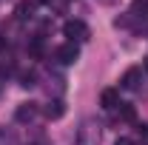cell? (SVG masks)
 Returning <instances> with one entry per match:
<instances>
[{"mask_svg":"<svg viewBox=\"0 0 148 145\" xmlns=\"http://www.w3.org/2000/svg\"><path fill=\"white\" fill-rule=\"evenodd\" d=\"M100 105L106 111H114L117 105H120V91L117 88H103V94H100Z\"/></svg>","mask_w":148,"mask_h":145,"instance_id":"8992f818","label":"cell"},{"mask_svg":"<svg viewBox=\"0 0 148 145\" xmlns=\"http://www.w3.org/2000/svg\"><path fill=\"white\" fill-rule=\"evenodd\" d=\"M34 3H46V6H49V3H54V0H34Z\"/></svg>","mask_w":148,"mask_h":145,"instance_id":"4fadbf2b","label":"cell"},{"mask_svg":"<svg viewBox=\"0 0 148 145\" xmlns=\"http://www.w3.org/2000/svg\"><path fill=\"white\" fill-rule=\"evenodd\" d=\"M140 83H143V68H128V71L123 74V80H120V88L137 91V88H140Z\"/></svg>","mask_w":148,"mask_h":145,"instance_id":"277c9868","label":"cell"},{"mask_svg":"<svg viewBox=\"0 0 148 145\" xmlns=\"http://www.w3.org/2000/svg\"><path fill=\"white\" fill-rule=\"evenodd\" d=\"M145 71H148V57H145Z\"/></svg>","mask_w":148,"mask_h":145,"instance_id":"5bb4252c","label":"cell"},{"mask_svg":"<svg viewBox=\"0 0 148 145\" xmlns=\"http://www.w3.org/2000/svg\"><path fill=\"white\" fill-rule=\"evenodd\" d=\"M137 131H140L143 137H148V125H140V128H137Z\"/></svg>","mask_w":148,"mask_h":145,"instance_id":"7c38bea8","label":"cell"},{"mask_svg":"<svg viewBox=\"0 0 148 145\" xmlns=\"http://www.w3.org/2000/svg\"><path fill=\"white\" fill-rule=\"evenodd\" d=\"M0 49H3V40H0Z\"/></svg>","mask_w":148,"mask_h":145,"instance_id":"9a60e30c","label":"cell"},{"mask_svg":"<svg viewBox=\"0 0 148 145\" xmlns=\"http://www.w3.org/2000/svg\"><path fill=\"white\" fill-rule=\"evenodd\" d=\"M63 114H66V103H63V100H51L49 108H46V117H49V120H60Z\"/></svg>","mask_w":148,"mask_h":145,"instance_id":"52a82bcc","label":"cell"},{"mask_svg":"<svg viewBox=\"0 0 148 145\" xmlns=\"http://www.w3.org/2000/svg\"><path fill=\"white\" fill-rule=\"evenodd\" d=\"M20 80H23V83H20V85H26V88H32V85H37V83H34V80H37V77H34V71H29V74H23V77H20Z\"/></svg>","mask_w":148,"mask_h":145,"instance_id":"30bf717a","label":"cell"},{"mask_svg":"<svg viewBox=\"0 0 148 145\" xmlns=\"http://www.w3.org/2000/svg\"><path fill=\"white\" fill-rule=\"evenodd\" d=\"M54 57L63 63V66H74V63L80 60V49H77V43H63V46L54 51Z\"/></svg>","mask_w":148,"mask_h":145,"instance_id":"3957f363","label":"cell"},{"mask_svg":"<svg viewBox=\"0 0 148 145\" xmlns=\"http://www.w3.org/2000/svg\"><path fill=\"white\" fill-rule=\"evenodd\" d=\"M100 140H103V125L97 120H86L83 125L77 128L74 145H100Z\"/></svg>","mask_w":148,"mask_h":145,"instance_id":"6da1fadb","label":"cell"},{"mask_svg":"<svg viewBox=\"0 0 148 145\" xmlns=\"http://www.w3.org/2000/svg\"><path fill=\"white\" fill-rule=\"evenodd\" d=\"M37 103H23V105H17V111H14V120L17 122H32L37 117Z\"/></svg>","mask_w":148,"mask_h":145,"instance_id":"5b68a950","label":"cell"},{"mask_svg":"<svg viewBox=\"0 0 148 145\" xmlns=\"http://www.w3.org/2000/svg\"><path fill=\"white\" fill-rule=\"evenodd\" d=\"M32 14H34V3H29V0L17 3V9H14V17L17 20H32Z\"/></svg>","mask_w":148,"mask_h":145,"instance_id":"ba28073f","label":"cell"},{"mask_svg":"<svg viewBox=\"0 0 148 145\" xmlns=\"http://www.w3.org/2000/svg\"><path fill=\"white\" fill-rule=\"evenodd\" d=\"M117 114H120V120H125V122H134V120H137L134 105H125V103H120V105H117Z\"/></svg>","mask_w":148,"mask_h":145,"instance_id":"9c48e42d","label":"cell"},{"mask_svg":"<svg viewBox=\"0 0 148 145\" xmlns=\"http://www.w3.org/2000/svg\"><path fill=\"white\" fill-rule=\"evenodd\" d=\"M114 145H137V142H134L131 137H120V140H117V142H114Z\"/></svg>","mask_w":148,"mask_h":145,"instance_id":"8fae6325","label":"cell"},{"mask_svg":"<svg viewBox=\"0 0 148 145\" xmlns=\"http://www.w3.org/2000/svg\"><path fill=\"white\" fill-rule=\"evenodd\" d=\"M63 34L69 37V43H86V40L91 37V31H88V26H86L83 20H66Z\"/></svg>","mask_w":148,"mask_h":145,"instance_id":"7a4b0ae2","label":"cell"}]
</instances>
